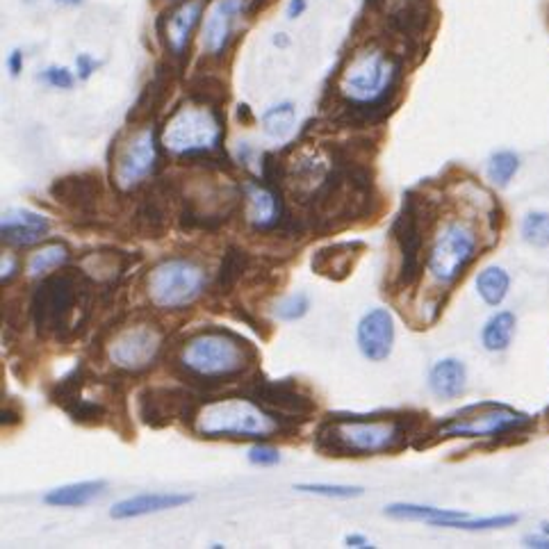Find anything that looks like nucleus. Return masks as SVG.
Listing matches in <instances>:
<instances>
[{
	"instance_id": "nucleus-1",
	"label": "nucleus",
	"mask_w": 549,
	"mask_h": 549,
	"mask_svg": "<svg viewBox=\"0 0 549 549\" xmlns=\"http://www.w3.org/2000/svg\"><path fill=\"white\" fill-rule=\"evenodd\" d=\"M94 303L92 280L80 271H57L42 280L33 297V320L39 335L65 340L89 320Z\"/></svg>"
},
{
	"instance_id": "nucleus-2",
	"label": "nucleus",
	"mask_w": 549,
	"mask_h": 549,
	"mask_svg": "<svg viewBox=\"0 0 549 549\" xmlns=\"http://www.w3.org/2000/svg\"><path fill=\"white\" fill-rule=\"evenodd\" d=\"M415 417L397 420H370L353 415L351 420L335 417L324 422L315 435V447L324 456H365V453L390 452L403 444V438L415 426Z\"/></svg>"
},
{
	"instance_id": "nucleus-3",
	"label": "nucleus",
	"mask_w": 549,
	"mask_h": 549,
	"mask_svg": "<svg viewBox=\"0 0 549 549\" xmlns=\"http://www.w3.org/2000/svg\"><path fill=\"white\" fill-rule=\"evenodd\" d=\"M402 83V60L383 48L353 53L338 80V92L351 106L376 107L388 112Z\"/></svg>"
},
{
	"instance_id": "nucleus-4",
	"label": "nucleus",
	"mask_w": 549,
	"mask_h": 549,
	"mask_svg": "<svg viewBox=\"0 0 549 549\" xmlns=\"http://www.w3.org/2000/svg\"><path fill=\"white\" fill-rule=\"evenodd\" d=\"M251 358L253 349L249 347L247 340L230 330L212 329L194 335L185 344L180 365L198 379L224 381L247 370Z\"/></svg>"
},
{
	"instance_id": "nucleus-5",
	"label": "nucleus",
	"mask_w": 549,
	"mask_h": 549,
	"mask_svg": "<svg viewBox=\"0 0 549 549\" xmlns=\"http://www.w3.org/2000/svg\"><path fill=\"white\" fill-rule=\"evenodd\" d=\"M280 422L253 399L212 402L197 415L194 429L203 438L265 440L280 431Z\"/></svg>"
},
{
	"instance_id": "nucleus-6",
	"label": "nucleus",
	"mask_w": 549,
	"mask_h": 549,
	"mask_svg": "<svg viewBox=\"0 0 549 549\" xmlns=\"http://www.w3.org/2000/svg\"><path fill=\"white\" fill-rule=\"evenodd\" d=\"M224 126L219 110L201 106H185L167 124L162 144L174 156H215L221 151Z\"/></svg>"
},
{
	"instance_id": "nucleus-7",
	"label": "nucleus",
	"mask_w": 549,
	"mask_h": 549,
	"mask_svg": "<svg viewBox=\"0 0 549 549\" xmlns=\"http://www.w3.org/2000/svg\"><path fill=\"white\" fill-rule=\"evenodd\" d=\"M206 290V271L188 258H167L147 276V294L162 310H178L197 301Z\"/></svg>"
},
{
	"instance_id": "nucleus-8",
	"label": "nucleus",
	"mask_w": 549,
	"mask_h": 549,
	"mask_svg": "<svg viewBox=\"0 0 549 549\" xmlns=\"http://www.w3.org/2000/svg\"><path fill=\"white\" fill-rule=\"evenodd\" d=\"M426 215H429V198L415 192L403 197V206L392 224V238L402 253V269L399 285L412 288L422 276V251H424Z\"/></svg>"
},
{
	"instance_id": "nucleus-9",
	"label": "nucleus",
	"mask_w": 549,
	"mask_h": 549,
	"mask_svg": "<svg viewBox=\"0 0 549 549\" xmlns=\"http://www.w3.org/2000/svg\"><path fill=\"white\" fill-rule=\"evenodd\" d=\"M476 256H479V244L472 229L461 221H452L435 238L426 265L440 285H453Z\"/></svg>"
},
{
	"instance_id": "nucleus-10",
	"label": "nucleus",
	"mask_w": 549,
	"mask_h": 549,
	"mask_svg": "<svg viewBox=\"0 0 549 549\" xmlns=\"http://www.w3.org/2000/svg\"><path fill=\"white\" fill-rule=\"evenodd\" d=\"M531 424V417L520 411L502 406V403H481V406H470L465 411L449 417L438 429V438H479V435H502L511 431H520Z\"/></svg>"
},
{
	"instance_id": "nucleus-11",
	"label": "nucleus",
	"mask_w": 549,
	"mask_h": 549,
	"mask_svg": "<svg viewBox=\"0 0 549 549\" xmlns=\"http://www.w3.org/2000/svg\"><path fill=\"white\" fill-rule=\"evenodd\" d=\"M249 397L260 403L265 411L279 420H308L317 411V403L306 390L299 388L294 379L269 381L265 376H258L249 388Z\"/></svg>"
},
{
	"instance_id": "nucleus-12",
	"label": "nucleus",
	"mask_w": 549,
	"mask_h": 549,
	"mask_svg": "<svg viewBox=\"0 0 549 549\" xmlns=\"http://www.w3.org/2000/svg\"><path fill=\"white\" fill-rule=\"evenodd\" d=\"M158 167L156 130L144 128L135 133L119 148L115 160V183L121 189H133L148 178Z\"/></svg>"
},
{
	"instance_id": "nucleus-13",
	"label": "nucleus",
	"mask_w": 549,
	"mask_h": 549,
	"mask_svg": "<svg viewBox=\"0 0 549 549\" xmlns=\"http://www.w3.org/2000/svg\"><path fill=\"white\" fill-rule=\"evenodd\" d=\"M162 347V333L151 324H137L121 330L110 344V361L126 371H142L156 362Z\"/></svg>"
},
{
	"instance_id": "nucleus-14",
	"label": "nucleus",
	"mask_w": 549,
	"mask_h": 549,
	"mask_svg": "<svg viewBox=\"0 0 549 549\" xmlns=\"http://www.w3.org/2000/svg\"><path fill=\"white\" fill-rule=\"evenodd\" d=\"M51 197L76 217H94L101 208L103 180L97 174H74L51 185Z\"/></svg>"
},
{
	"instance_id": "nucleus-15",
	"label": "nucleus",
	"mask_w": 549,
	"mask_h": 549,
	"mask_svg": "<svg viewBox=\"0 0 549 549\" xmlns=\"http://www.w3.org/2000/svg\"><path fill=\"white\" fill-rule=\"evenodd\" d=\"M247 0H215L203 21L201 42L208 56L221 57L233 39L235 24L244 15Z\"/></svg>"
},
{
	"instance_id": "nucleus-16",
	"label": "nucleus",
	"mask_w": 549,
	"mask_h": 549,
	"mask_svg": "<svg viewBox=\"0 0 549 549\" xmlns=\"http://www.w3.org/2000/svg\"><path fill=\"white\" fill-rule=\"evenodd\" d=\"M192 412V394L174 388H148L139 397V417L153 429L171 424Z\"/></svg>"
},
{
	"instance_id": "nucleus-17",
	"label": "nucleus",
	"mask_w": 549,
	"mask_h": 549,
	"mask_svg": "<svg viewBox=\"0 0 549 549\" xmlns=\"http://www.w3.org/2000/svg\"><path fill=\"white\" fill-rule=\"evenodd\" d=\"M358 349L371 362H381L392 353L394 320L385 308H374L358 321Z\"/></svg>"
},
{
	"instance_id": "nucleus-18",
	"label": "nucleus",
	"mask_w": 549,
	"mask_h": 549,
	"mask_svg": "<svg viewBox=\"0 0 549 549\" xmlns=\"http://www.w3.org/2000/svg\"><path fill=\"white\" fill-rule=\"evenodd\" d=\"M48 230H51V221L30 210H7L0 224L3 242L10 247H33L46 238Z\"/></svg>"
},
{
	"instance_id": "nucleus-19",
	"label": "nucleus",
	"mask_w": 549,
	"mask_h": 549,
	"mask_svg": "<svg viewBox=\"0 0 549 549\" xmlns=\"http://www.w3.org/2000/svg\"><path fill=\"white\" fill-rule=\"evenodd\" d=\"M171 188L169 192L165 189V185L151 189L147 197L142 198V203L137 206L135 212V230L142 238H162L165 230L169 229L171 219Z\"/></svg>"
},
{
	"instance_id": "nucleus-20",
	"label": "nucleus",
	"mask_w": 549,
	"mask_h": 549,
	"mask_svg": "<svg viewBox=\"0 0 549 549\" xmlns=\"http://www.w3.org/2000/svg\"><path fill=\"white\" fill-rule=\"evenodd\" d=\"M288 215L280 192L267 185H249L247 188V219L258 230H274Z\"/></svg>"
},
{
	"instance_id": "nucleus-21",
	"label": "nucleus",
	"mask_w": 549,
	"mask_h": 549,
	"mask_svg": "<svg viewBox=\"0 0 549 549\" xmlns=\"http://www.w3.org/2000/svg\"><path fill=\"white\" fill-rule=\"evenodd\" d=\"M365 244L361 242H340L330 247L320 249L312 256V271L330 280H344L356 267V260L361 258V251Z\"/></svg>"
},
{
	"instance_id": "nucleus-22",
	"label": "nucleus",
	"mask_w": 549,
	"mask_h": 549,
	"mask_svg": "<svg viewBox=\"0 0 549 549\" xmlns=\"http://www.w3.org/2000/svg\"><path fill=\"white\" fill-rule=\"evenodd\" d=\"M192 499H194L192 494H178V493H144L115 503L110 515L115 517V520H130V517H142V515H151V513L180 508L185 506V503L192 502Z\"/></svg>"
},
{
	"instance_id": "nucleus-23",
	"label": "nucleus",
	"mask_w": 549,
	"mask_h": 549,
	"mask_svg": "<svg viewBox=\"0 0 549 549\" xmlns=\"http://www.w3.org/2000/svg\"><path fill=\"white\" fill-rule=\"evenodd\" d=\"M201 10L203 5L198 0H188V3H180L171 15H167L165 42L167 48L176 57H183L185 51H188L194 28H197L198 19H201Z\"/></svg>"
},
{
	"instance_id": "nucleus-24",
	"label": "nucleus",
	"mask_w": 549,
	"mask_h": 549,
	"mask_svg": "<svg viewBox=\"0 0 549 549\" xmlns=\"http://www.w3.org/2000/svg\"><path fill=\"white\" fill-rule=\"evenodd\" d=\"M171 87H174V78H171V69L167 65H160L144 87L142 97L137 98L135 107L130 110V121H148L165 107L169 101Z\"/></svg>"
},
{
	"instance_id": "nucleus-25",
	"label": "nucleus",
	"mask_w": 549,
	"mask_h": 549,
	"mask_svg": "<svg viewBox=\"0 0 549 549\" xmlns=\"http://www.w3.org/2000/svg\"><path fill=\"white\" fill-rule=\"evenodd\" d=\"M385 515L394 517V520H417V522H429L433 526H447L453 529V524L461 520H465L467 513L447 511V508H435V506H420V503H390L385 506Z\"/></svg>"
},
{
	"instance_id": "nucleus-26",
	"label": "nucleus",
	"mask_w": 549,
	"mask_h": 549,
	"mask_svg": "<svg viewBox=\"0 0 549 549\" xmlns=\"http://www.w3.org/2000/svg\"><path fill=\"white\" fill-rule=\"evenodd\" d=\"M467 371L465 365L456 358H444L433 365L429 374V388L431 392L438 394L442 399H453L465 390Z\"/></svg>"
},
{
	"instance_id": "nucleus-27",
	"label": "nucleus",
	"mask_w": 549,
	"mask_h": 549,
	"mask_svg": "<svg viewBox=\"0 0 549 549\" xmlns=\"http://www.w3.org/2000/svg\"><path fill=\"white\" fill-rule=\"evenodd\" d=\"M106 488H107L106 481H80V483H69V485H62V488L51 490V493L44 494V502H46L48 506H57V508L85 506V503L101 497V494L106 493Z\"/></svg>"
},
{
	"instance_id": "nucleus-28",
	"label": "nucleus",
	"mask_w": 549,
	"mask_h": 549,
	"mask_svg": "<svg viewBox=\"0 0 549 549\" xmlns=\"http://www.w3.org/2000/svg\"><path fill=\"white\" fill-rule=\"evenodd\" d=\"M249 265H251V256H249L244 249L239 247H229V251L224 253V260H221L219 274H217V292L219 294H230L238 283L242 280V276L247 274Z\"/></svg>"
},
{
	"instance_id": "nucleus-29",
	"label": "nucleus",
	"mask_w": 549,
	"mask_h": 549,
	"mask_svg": "<svg viewBox=\"0 0 549 549\" xmlns=\"http://www.w3.org/2000/svg\"><path fill=\"white\" fill-rule=\"evenodd\" d=\"M513 333H515V315L503 310L490 317L488 324L481 330V342H483V347L488 351H503L511 344Z\"/></svg>"
},
{
	"instance_id": "nucleus-30",
	"label": "nucleus",
	"mask_w": 549,
	"mask_h": 549,
	"mask_svg": "<svg viewBox=\"0 0 549 549\" xmlns=\"http://www.w3.org/2000/svg\"><path fill=\"white\" fill-rule=\"evenodd\" d=\"M508 288H511V279L502 267H488L476 276V290L488 306H499L506 299Z\"/></svg>"
},
{
	"instance_id": "nucleus-31",
	"label": "nucleus",
	"mask_w": 549,
	"mask_h": 549,
	"mask_svg": "<svg viewBox=\"0 0 549 549\" xmlns=\"http://www.w3.org/2000/svg\"><path fill=\"white\" fill-rule=\"evenodd\" d=\"M189 97H192L194 103L219 110V106L226 103L229 92H226V85L219 78H215V76H198L189 85Z\"/></svg>"
},
{
	"instance_id": "nucleus-32",
	"label": "nucleus",
	"mask_w": 549,
	"mask_h": 549,
	"mask_svg": "<svg viewBox=\"0 0 549 549\" xmlns=\"http://www.w3.org/2000/svg\"><path fill=\"white\" fill-rule=\"evenodd\" d=\"M69 260V249L66 244H48V247H42L39 251H35L28 260V274L30 276H44L48 271L57 269L65 262Z\"/></svg>"
},
{
	"instance_id": "nucleus-33",
	"label": "nucleus",
	"mask_w": 549,
	"mask_h": 549,
	"mask_svg": "<svg viewBox=\"0 0 549 549\" xmlns=\"http://www.w3.org/2000/svg\"><path fill=\"white\" fill-rule=\"evenodd\" d=\"M85 385V365H76L69 374L62 376L51 388V402L66 411L76 399H80V390Z\"/></svg>"
},
{
	"instance_id": "nucleus-34",
	"label": "nucleus",
	"mask_w": 549,
	"mask_h": 549,
	"mask_svg": "<svg viewBox=\"0 0 549 549\" xmlns=\"http://www.w3.org/2000/svg\"><path fill=\"white\" fill-rule=\"evenodd\" d=\"M294 119H297V112H294L292 103H280V106H274L262 115V128L269 137L285 139L292 133Z\"/></svg>"
},
{
	"instance_id": "nucleus-35",
	"label": "nucleus",
	"mask_w": 549,
	"mask_h": 549,
	"mask_svg": "<svg viewBox=\"0 0 549 549\" xmlns=\"http://www.w3.org/2000/svg\"><path fill=\"white\" fill-rule=\"evenodd\" d=\"M520 169V158L513 151H499L488 160V178L499 188H506Z\"/></svg>"
},
{
	"instance_id": "nucleus-36",
	"label": "nucleus",
	"mask_w": 549,
	"mask_h": 549,
	"mask_svg": "<svg viewBox=\"0 0 549 549\" xmlns=\"http://www.w3.org/2000/svg\"><path fill=\"white\" fill-rule=\"evenodd\" d=\"M522 239L531 247H549V215L547 212H529L522 221Z\"/></svg>"
},
{
	"instance_id": "nucleus-37",
	"label": "nucleus",
	"mask_w": 549,
	"mask_h": 549,
	"mask_svg": "<svg viewBox=\"0 0 549 549\" xmlns=\"http://www.w3.org/2000/svg\"><path fill=\"white\" fill-rule=\"evenodd\" d=\"M66 412H69V417L76 424L83 426H101L103 422H106V408H103V403L94 402V399H76V402L66 408Z\"/></svg>"
},
{
	"instance_id": "nucleus-38",
	"label": "nucleus",
	"mask_w": 549,
	"mask_h": 549,
	"mask_svg": "<svg viewBox=\"0 0 549 549\" xmlns=\"http://www.w3.org/2000/svg\"><path fill=\"white\" fill-rule=\"evenodd\" d=\"M299 493L320 494V497H333V499H353L361 497L362 488L358 485H330V483H299L294 485Z\"/></svg>"
},
{
	"instance_id": "nucleus-39",
	"label": "nucleus",
	"mask_w": 549,
	"mask_h": 549,
	"mask_svg": "<svg viewBox=\"0 0 549 549\" xmlns=\"http://www.w3.org/2000/svg\"><path fill=\"white\" fill-rule=\"evenodd\" d=\"M308 308H310V301H308L306 294H292V297L283 299V301L276 306V317L283 321H297L301 317H306Z\"/></svg>"
},
{
	"instance_id": "nucleus-40",
	"label": "nucleus",
	"mask_w": 549,
	"mask_h": 549,
	"mask_svg": "<svg viewBox=\"0 0 549 549\" xmlns=\"http://www.w3.org/2000/svg\"><path fill=\"white\" fill-rule=\"evenodd\" d=\"M39 80H44L53 89H71L76 83L74 74L66 66H48V69L42 71Z\"/></svg>"
},
{
	"instance_id": "nucleus-41",
	"label": "nucleus",
	"mask_w": 549,
	"mask_h": 549,
	"mask_svg": "<svg viewBox=\"0 0 549 549\" xmlns=\"http://www.w3.org/2000/svg\"><path fill=\"white\" fill-rule=\"evenodd\" d=\"M249 461H251L253 465L269 467L280 463V453L279 449L269 447V444H253V447L249 449Z\"/></svg>"
},
{
	"instance_id": "nucleus-42",
	"label": "nucleus",
	"mask_w": 549,
	"mask_h": 549,
	"mask_svg": "<svg viewBox=\"0 0 549 549\" xmlns=\"http://www.w3.org/2000/svg\"><path fill=\"white\" fill-rule=\"evenodd\" d=\"M98 66H101V60L87 56V53H83V56L76 57V69H78V78L80 80L92 78V74L98 69Z\"/></svg>"
},
{
	"instance_id": "nucleus-43",
	"label": "nucleus",
	"mask_w": 549,
	"mask_h": 549,
	"mask_svg": "<svg viewBox=\"0 0 549 549\" xmlns=\"http://www.w3.org/2000/svg\"><path fill=\"white\" fill-rule=\"evenodd\" d=\"M7 69H10V74L16 78V76L24 71V53L12 51L10 57H7Z\"/></svg>"
},
{
	"instance_id": "nucleus-44",
	"label": "nucleus",
	"mask_w": 549,
	"mask_h": 549,
	"mask_svg": "<svg viewBox=\"0 0 549 549\" xmlns=\"http://www.w3.org/2000/svg\"><path fill=\"white\" fill-rule=\"evenodd\" d=\"M306 7H308L306 0H290L288 10H285V16H288L290 21L299 19V16H301L303 12H306Z\"/></svg>"
},
{
	"instance_id": "nucleus-45",
	"label": "nucleus",
	"mask_w": 549,
	"mask_h": 549,
	"mask_svg": "<svg viewBox=\"0 0 549 549\" xmlns=\"http://www.w3.org/2000/svg\"><path fill=\"white\" fill-rule=\"evenodd\" d=\"M344 543H347V547H353V549L374 547V544H371L370 540H367L365 535H361V534H349L347 538H344Z\"/></svg>"
},
{
	"instance_id": "nucleus-46",
	"label": "nucleus",
	"mask_w": 549,
	"mask_h": 549,
	"mask_svg": "<svg viewBox=\"0 0 549 549\" xmlns=\"http://www.w3.org/2000/svg\"><path fill=\"white\" fill-rule=\"evenodd\" d=\"M524 543H526V547L549 549V538H547V534H544V535H526Z\"/></svg>"
},
{
	"instance_id": "nucleus-47",
	"label": "nucleus",
	"mask_w": 549,
	"mask_h": 549,
	"mask_svg": "<svg viewBox=\"0 0 549 549\" xmlns=\"http://www.w3.org/2000/svg\"><path fill=\"white\" fill-rule=\"evenodd\" d=\"M21 422L19 412L10 411V408H3V426H15Z\"/></svg>"
},
{
	"instance_id": "nucleus-48",
	"label": "nucleus",
	"mask_w": 549,
	"mask_h": 549,
	"mask_svg": "<svg viewBox=\"0 0 549 549\" xmlns=\"http://www.w3.org/2000/svg\"><path fill=\"white\" fill-rule=\"evenodd\" d=\"M238 119L242 121L244 126H249L253 121V115H251V107L247 106V103H242V106L238 107Z\"/></svg>"
},
{
	"instance_id": "nucleus-49",
	"label": "nucleus",
	"mask_w": 549,
	"mask_h": 549,
	"mask_svg": "<svg viewBox=\"0 0 549 549\" xmlns=\"http://www.w3.org/2000/svg\"><path fill=\"white\" fill-rule=\"evenodd\" d=\"M12 274H15V260L12 258H3V283H7L12 279Z\"/></svg>"
},
{
	"instance_id": "nucleus-50",
	"label": "nucleus",
	"mask_w": 549,
	"mask_h": 549,
	"mask_svg": "<svg viewBox=\"0 0 549 549\" xmlns=\"http://www.w3.org/2000/svg\"><path fill=\"white\" fill-rule=\"evenodd\" d=\"M56 3H60V5H66V7H78L83 5L85 0H56Z\"/></svg>"
},
{
	"instance_id": "nucleus-51",
	"label": "nucleus",
	"mask_w": 549,
	"mask_h": 549,
	"mask_svg": "<svg viewBox=\"0 0 549 549\" xmlns=\"http://www.w3.org/2000/svg\"><path fill=\"white\" fill-rule=\"evenodd\" d=\"M274 44L276 46H288V37H285V35H276Z\"/></svg>"
}]
</instances>
